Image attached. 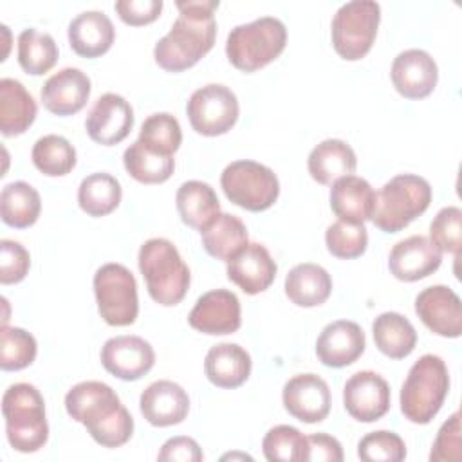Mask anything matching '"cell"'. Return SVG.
Wrapping results in <instances>:
<instances>
[{
  "label": "cell",
  "instance_id": "5b68a950",
  "mask_svg": "<svg viewBox=\"0 0 462 462\" xmlns=\"http://www.w3.org/2000/svg\"><path fill=\"white\" fill-rule=\"evenodd\" d=\"M449 390V374L442 357L424 354L419 357L401 388L402 415L415 424H428L440 411Z\"/></svg>",
  "mask_w": 462,
  "mask_h": 462
},
{
  "label": "cell",
  "instance_id": "cb8c5ba5",
  "mask_svg": "<svg viewBox=\"0 0 462 462\" xmlns=\"http://www.w3.org/2000/svg\"><path fill=\"white\" fill-rule=\"evenodd\" d=\"M114 38V23L103 11H83L69 23V43L83 58L105 54L112 47Z\"/></svg>",
  "mask_w": 462,
  "mask_h": 462
},
{
  "label": "cell",
  "instance_id": "7c38bea8",
  "mask_svg": "<svg viewBox=\"0 0 462 462\" xmlns=\"http://www.w3.org/2000/svg\"><path fill=\"white\" fill-rule=\"evenodd\" d=\"M343 404L352 419L375 422L390 410V386L372 370L356 372L345 383Z\"/></svg>",
  "mask_w": 462,
  "mask_h": 462
},
{
  "label": "cell",
  "instance_id": "6da1fadb",
  "mask_svg": "<svg viewBox=\"0 0 462 462\" xmlns=\"http://www.w3.org/2000/svg\"><path fill=\"white\" fill-rule=\"evenodd\" d=\"M175 5L179 18L153 49L155 63L168 72L193 67L211 51L217 36L213 11L218 7V0H179Z\"/></svg>",
  "mask_w": 462,
  "mask_h": 462
},
{
  "label": "cell",
  "instance_id": "8992f818",
  "mask_svg": "<svg viewBox=\"0 0 462 462\" xmlns=\"http://www.w3.org/2000/svg\"><path fill=\"white\" fill-rule=\"evenodd\" d=\"M431 202V186L424 177L401 173L375 193L370 220L384 233H399L422 215Z\"/></svg>",
  "mask_w": 462,
  "mask_h": 462
},
{
  "label": "cell",
  "instance_id": "ba28073f",
  "mask_svg": "<svg viewBox=\"0 0 462 462\" xmlns=\"http://www.w3.org/2000/svg\"><path fill=\"white\" fill-rule=\"evenodd\" d=\"M220 186L233 204L253 213L269 209L280 195L276 173L247 159L227 164L220 175Z\"/></svg>",
  "mask_w": 462,
  "mask_h": 462
},
{
  "label": "cell",
  "instance_id": "60d3db41",
  "mask_svg": "<svg viewBox=\"0 0 462 462\" xmlns=\"http://www.w3.org/2000/svg\"><path fill=\"white\" fill-rule=\"evenodd\" d=\"M325 244L332 256L350 260L361 256L366 251L368 233L363 224H348L337 220L327 227Z\"/></svg>",
  "mask_w": 462,
  "mask_h": 462
},
{
  "label": "cell",
  "instance_id": "3957f363",
  "mask_svg": "<svg viewBox=\"0 0 462 462\" xmlns=\"http://www.w3.org/2000/svg\"><path fill=\"white\" fill-rule=\"evenodd\" d=\"M5 435L13 449L34 453L49 439L45 402L40 390L29 383L11 384L2 397Z\"/></svg>",
  "mask_w": 462,
  "mask_h": 462
},
{
  "label": "cell",
  "instance_id": "ac0fdd59",
  "mask_svg": "<svg viewBox=\"0 0 462 462\" xmlns=\"http://www.w3.org/2000/svg\"><path fill=\"white\" fill-rule=\"evenodd\" d=\"M390 76L401 96L408 99H422L437 87L439 69L430 52L422 49H406L395 56Z\"/></svg>",
  "mask_w": 462,
  "mask_h": 462
},
{
  "label": "cell",
  "instance_id": "8fae6325",
  "mask_svg": "<svg viewBox=\"0 0 462 462\" xmlns=\"http://www.w3.org/2000/svg\"><path fill=\"white\" fill-rule=\"evenodd\" d=\"M186 112L197 134L208 137L222 135L229 132L238 119V99L229 87L209 83L191 94Z\"/></svg>",
  "mask_w": 462,
  "mask_h": 462
},
{
  "label": "cell",
  "instance_id": "603a6c76",
  "mask_svg": "<svg viewBox=\"0 0 462 462\" xmlns=\"http://www.w3.org/2000/svg\"><path fill=\"white\" fill-rule=\"evenodd\" d=\"M227 278L245 294H258L274 282L276 263L262 244H247L227 262Z\"/></svg>",
  "mask_w": 462,
  "mask_h": 462
},
{
  "label": "cell",
  "instance_id": "52a82bcc",
  "mask_svg": "<svg viewBox=\"0 0 462 462\" xmlns=\"http://www.w3.org/2000/svg\"><path fill=\"white\" fill-rule=\"evenodd\" d=\"M285 43V23L274 16H262L231 29L226 42V54L235 69L254 72L274 61L283 52Z\"/></svg>",
  "mask_w": 462,
  "mask_h": 462
},
{
  "label": "cell",
  "instance_id": "f546056e",
  "mask_svg": "<svg viewBox=\"0 0 462 462\" xmlns=\"http://www.w3.org/2000/svg\"><path fill=\"white\" fill-rule=\"evenodd\" d=\"M175 204L180 220L199 231L220 213V202L215 189L202 180L182 182L177 189Z\"/></svg>",
  "mask_w": 462,
  "mask_h": 462
},
{
  "label": "cell",
  "instance_id": "8d00e7d4",
  "mask_svg": "<svg viewBox=\"0 0 462 462\" xmlns=\"http://www.w3.org/2000/svg\"><path fill=\"white\" fill-rule=\"evenodd\" d=\"M34 166L49 177H61L76 166V150L69 139L49 134L40 137L31 152Z\"/></svg>",
  "mask_w": 462,
  "mask_h": 462
},
{
  "label": "cell",
  "instance_id": "b9f144b4",
  "mask_svg": "<svg viewBox=\"0 0 462 462\" xmlns=\"http://www.w3.org/2000/svg\"><path fill=\"white\" fill-rule=\"evenodd\" d=\"M357 457L365 462H401L406 458V446L397 433L379 430L359 440Z\"/></svg>",
  "mask_w": 462,
  "mask_h": 462
},
{
  "label": "cell",
  "instance_id": "e0dca14e",
  "mask_svg": "<svg viewBox=\"0 0 462 462\" xmlns=\"http://www.w3.org/2000/svg\"><path fill=\"white\" fill-rule=\"evenodd\" d=\"M134 126V110L130 103L114 92L103 94L90 108L85 128L88 137L103 146L121 143Z\"/></svg>",
  "mask_w": 462,
  "mask_h": 462
},
{
  "label": "cell",
  "instance_id": "74e56055",
  "mask_svg": "<svg viewBox=\"0 0 462 462\" xmlns=\"http://www.w3.org/2000/svg\"><path fill=\"white\" fill-rule=\"evenodd\" d=\"M139 141L162 155H173L182 143V130L175 116L168 112L152 114L146 117L139 130Z\"/></svg>",
  "mask_w": 462,
  "mask_h": 462
},
{
  "label": "cell",
  "instance_id": "2e32d148",
  "mask_svg": "<svg viewBox=\"0 0 462 462\" xmlns=\"http://www.w3.org/2000/svg\"><path fill=\"white\" fill-rule=\"evenodd\" d=\"M188 323L191 328L209 334L224 336L240 328V301L235 292L227 289H215L202 294L193 305Z\"/></svg>",
  "mask_w": 462,
  "mask_h": 462
},
{
  "label": "cell",
  "instance_id": "4fadbf2b",
  "mask_svg": "<svg viewBox=\"0 0 462 462\" xmlns=\"http://www.w3.org/2000/svg\"><path fill=\"white\" fill-rule=\"evenodd\" d=\"M415 312L437 336L458 337L462 334V303L448 285H431L415 298Z\"/></svg>",
  "mask_w": 462,
  "mask_h": 462
},
{
  "label": "cell",
  "instance_id": "ab89813d",
  "mask_svg": "<svg viewBox=\"0 0 462 462\" xmlns=\"http://www.w3.org/2000/svg\"><path fill=\"white\" fill-rule=\"evenodd\" d=\"M38 352L32 334L18 327L2 325L0 330V368L5 372L27 368Z\"/></svg>",
  "mask_w": 462,
  "mask_h": 462
},
{
  "label": "cell",
  "instance_id": "d6986e66",
  "mask_svg": "<svg viewBox=\"0 0 462 462\" xmlns=\"http://www.w3.org/2000/svg\"><path fill=\"white\" fill-rule=\"evenodd\" d=\"M442 262V251L424 235L397 242L388 256L390 273L401 282H417L433 274Z\"/></svg>",
  "mask_w": 462,
  "mask_h": 462
},
{
  "label": "cell",
  "instance_id": "4dcf8cb0",
  "mask_svg": "<svg viewBox=\"0 0 462 462\" xmlns=\"http://www.w3.org/2000/svg\"><path fill=\"white\" fill-rule=\"evenodd\" d=\"M200 236L206 253L222 262H229L249 244L245 224L229 213H218L200 231Z\"/></svg>",
  "mask_w": 462,
  "mask_h": 462
},
{
  "label": "cell",
  "instance_id": "f6af8a7d",
  "mask_svg": "<svg viewBox=\"0 0 462 462\" xmlns=\"http://www.w3.org/2000/svg\"><path fill=\"white\" fill-rule=\"evenodd\" d=\"M430 460L431 462L460 460V413L458 411H455L440 426L430 453Z\"/></svg>",
  "mask_w": 462,
  "mask_h": 462
},
{
  "label": "cell",
  "instance_id": "44dd1931",
  "mask_svg": "<svg viewBox=\"0 0 462 462\" xmlns=\"http://www.w3.org/2000/svg\"><path fill=\"white\" fill-rule=\"evenodd\" d=\"M90 88V78L83 70L65 67L43 83L42 101L56 116H72L87 105Z\"/></svg>",
  "mask_w": 462,
  "mask_h": 462
},
{
  "label": "cell",
  "instance_id": "ffe728a7",
  "mask_svg": "<svg viewBox=\"0 0 462 462\" xmlns=\"http://www.w3.org/2000/svg\"><path fill=\"white\" fill-rule=\"evenodd\" d=\"M366 339L356 321L337 319L328 323L316 341V356L325 366L343 368L352 365L365 352Z\"/></svg>",
  "mask_w": 462,
  "mask_h": 462
},
{
  "label": "cell",
  "instance_id": "f1b7e54d",
  "mask_svg": "<svg viewBox=\"0 0 462 462\" xmlns=\"http://www.w3.org/2000/svg\"><path fill=\"white\" fill-rule=\"evenodd\" d=\"M330 292L332 278L318 263H298L285 276V294L298 307H318Z\"/></svg>",
  "mask_w": 462,
  "mask_h": 462
},
{
  "label": "cell",
  "instance_id": "681fc988",
  "mask_svg": "<svg viewBox=\"0 0 462 462\" xmlns=\"http://www.w3.org/2000/svg\"><path fill=\"white\" fill-rule=\"evenodd\" d=\"M235 457H238V458H249V460H251V457H249V455H238V453H233V455H224V457H222V460H226V458H235Z\"/></svg>",
  "mask_w": 462,
  "mask_h": 462
},
{
  "label": "cell",
  "instance_id": "e575fe53",
  "mask_svg": "<svg viewBox=\"0 0 462 462\" xmlns=\"http://www.w3.org/2000/svg\"><path fill=\"white\" fill-rule=\"evenodd\" d=\"M125 170L143 184H161L168 180L175 170L173 155H162L146 148L139 139L123 153Z\"/></svg>",
  "mask_w": 462,
  "mask_h": 462
},
{
  "label": "cell",
  "instance_id": "d6a6232c",
  "mask_svg": "<svg viewBox=\"0 0 462 462\" xmlns=\"http://www.w3.org/2000/svg\"><path fill=\"white\" fill-rule=\"evenodd\" d=\"M42 211L40 193L23 180L9 182L0 193V215L2 220L16 229L32 226Z\"/></svg>",
  "mask_w": 462,
  "mask_h": 462
},
{
  "label": "cell",
  "instance_id": "d4e9b609",
  "mask_svg": "<svg viewBox=\"0 0 462 462\" xmlns=\"http://www.w3.org/2000/svg\"><path fill=\"white\" fill-rule=\"evenodd\" d=\"M375 193L368 180L357 175H345L332 182L330 208L334 215L348 224H363L372 217Z\"/></svg>",
  "mask_w": 462,
  "mask_h": 462
},
{
  "label": "cell",
  "instance_id": "f35d334b",
  "mask_svg": "<svg viewBox=\"0 0 462 462\" xmlns=\"http://www.w3.org/2000/svg\"><path fill=\"white\" fill-rule=\"evenodd\" d=\"M262 449L269 462H305L307 437L294 426L278 424L265 433Z\"/></svg>",
  "mask_w": 462,
  "mask_h": 462
},
{
  "label": "cell",
  "instance_id": "7dc6e473",
  "mask_svg": "<svg viewBox=\"0 0 462 462\" xmlns=\"http://www.w3.org/2000/svg\"><path fill=\"white\" fill-rule=\"evenodd\" d=\"M341 462L343 448L336 437L327 433H312L307 437V453L305 462Z\"/></svg>",
  "mask_w": 462,
  "mask_h": 462
},
{
  "label": "cell",
  "instance_id": "bcb514c9",
  "mask_svg": "<svg viewBox=\"0 0 462 462\" xmlns=\"http://www.w3.org/2000/svg\"><path fill=\"white\" fill-rule=\"evenodd\" d=\"M114 7L125 23L146 25L159 18L162 11V0H119Z\"/></svg>",
  "mask_w": 462,
  "mask_h": 462
},
{
  "label": "cell",
  "instance_id": "7402d4cb",
  "mask_svg": "<svg viewBox=\"0 0 462 462\" xmlns=\"http://www.w3.org/2000/svg\"><path fill=\"white\" fill-rule=\"evenodd\" d=\"M139 408L152 426L166 428L186 419L189 411V397L180 384L161 379L152 383L141 393Z\"/></svg>",
  "mask_w": 462,
  "mask_h": 462
},
{
  "label": "cell",
  "instance_id": "4316f807",
  "mask_svg": "<svg viewBox=\"0 0 462 462\" xmlns=\"http://www.w3.org/2000/svg\"><path fill=\"white\" fill-rule=\"evenodd\" d=\"M357 159L352 146L341 139H325L312 148L307 159L310 177L319 184H332L356 171Z\"/></svg>",
  "mask_w": 462,
  "mask_h": 462
},
{
  "label": "cell",
  "instance_id": "484cf974",
  "mask_svg": "<svg viewBox=\"0 0 462 462\" xmlns=\"http://www.w3.org/2000/svg\"><path fill=\"white\" fill-rule=\"evenodd\" d=\"M204 372L218 388H238L251 374V356L236 343H218L208 350Z\"/></svg>",
  "mask_w": 462,
  "mask_h": 462
},
{
  "label": "cell",
  "instance_id": "7a4b0ae2",
  "mask_svg": "<svg viewBox=\"0 0 462 462\" xmlns=\"http://www.w3.org/2000/svg\"><path fill=\"white\" fill-rule=\"evenodd\" d=\"M65 410L105 448H119L134 433L130 411L121 404L117 393L101 381L74 384L65 395Z\"/></svg>",
  "mask_w": 462,
  "mask_h": 462
},
{
  "label": "cell",
  "instance_id": "9a60e30c",
  "mask_svg": "<svg viewBox=\"0 0 462 462\" xmlns=\"http://www.w3.org/2000/svg\"><path fill=\"white\" fill-rule=\"evenodd\" d=\"M285 410L298 420L314 424L327 419L330 411V388L316 374H298L283 384Z\"/></svg>",
  "mask_w": 462,
  "mask_h": 462
},
{
  "label": "cell",
  "instance_id": "9c48e42d",
  "mask_svg": "<svg viewBox=\"0 0 462 462\" xmlns=\"http://www.w3.org/2000/svg\"><path fill=\"white\" fill-rule=\"evenodd\" d=\"M381 22V7L374 0L343 4L332 18V45L348 61L361 60L372 49Z\"/></svg>",
  "mask_w": 462,
  "mask_h": 462
},
{
  "label": "cell",
  "instance_id": "d590c367",
  "mask_svg": "<svg viewBox=\"0 0 462 462\" xmlns=\"http://www.w3.org/2000/svg\"><path fill=\"white\" fill-rule=\"evenodd\" d=\"M58 60V45L49 32H40L34 27L23 29L18 36V63L32 76L49 72Z\"/></svg>",
  "mask_w": 462,
  "mask_h": 462
},
{
  "label": "cell",
  "instance_id": "5bb4252c",
  "mask_svg": "<svg viewBox=\"0 0 462 462\" xmlns=\"http://www.w3.org/2000/svg\"><path fill=\"white\" fill-rule=\"evenodd\" d=\"M155 363L152 345L139 336H116L101 348V365L114 377L137 381L146 375Z\"/></svg>",
  "mask_w": 462,
  "mask_h": 462
},
{
  "label": "cell",
  "instance_id": "1f68e13d",
  "mask_svg": "<svg viewBox=\"0 0 462 462\" xmlns=\"http://www.w3.org/2000/svg\"><path fill=\"white\" fill-rule=\"evenodd\" d=\"M375 346L392 359H404L417 345V332L399 312H383L372 323Z\"/></svg>",
  "mask_w": 462,
  "mask_h": 462
},
{
  "label": "cell",
  "instance_id": "ee69618b",
  "mask_svg": "<svg viewBox=\"0 0 462 462\" xmlns=\"http://www.w3.org/2000/svg\"><path fill=\"white\" fill-rule=\"evenodd\" d=\"M31 267L29 251L14 240L0 242V282L4 285L22 282Z\"/></svg>",
  "mask_w": 462,
  "mask_h": 462
},
{
  "label": "cell",
  "instance_id": "7bdbcfd3",
  "mask_svg": "<svg viewBox=\"0 0 462 462\" xmlns=\"http://www.w3.org/2000/svg\"><path fill=\"white\" fill-rule=\"evenodd\" d=\"M430 240L442 251L458 256L462 245V209L442 208L430 224Z\"/></svg>",
  "mask_w": 462,
  "mask_h": 462
},
{
  "label": "cell",
  "instance_id": "30bf717a",
  "mask_svg": "<svg viewBox=\"0 0 462 462\" xmlns=\"http://www.w3.org/2000/svg\"><path fill=\"white\" fill-rule=\"evenodd\" d=\"M94 294L101 318L112 327L132 325L139 314L137 283L121 263H105L94 274Z\"/></svg>",
  "mask_w": 462,
  "mask_h": 462
},
{
  "label": "cell",
  "instance_id": "277c9868",
  "mask_svg": "<svg viewBox=\"0 0 462 462\" xmlns=\"http://www.w3.org/2000/svg\"><path fill=\"white\" fill-rule=\"evenodd\" d=\"M137 262L153 301L164 307L182 301L189 289V269L170 240H146L139 249Z\"/></svg>",
  "mask_w": 462,
  "mask_h": 462
},
{
  "label": "cell",
  "instance_id": "c3c4849f",
  "mask_svg": "<svg viewBox=\"0 0 462 462\" xmlns=\"http://www.w3.org/2000/svg\"><path fill=\"white\" fill-rule=\"evenodd\" d=\"M157 458L162 462H200L204 458V453L197 440H193L191 437H171L161 446Z\"/></svg>",
  "mask_w": 462,
  "mask_h": 462
},
{
  "label": "cell",
  "instance_id": "836d02e7",
  "mask_svg": "<svg viewBox=\"0 0 462 462\" xmlns=\"http://www.w3.org/2000/svg\"><path fill=\"white\" fill-rule=\"evenodd\" d=\"M121 184L110 173H90L78 188V204L90 217H105L121 202Z\"/></svg>",
  "mask_w": 462,
  "mask_h": 462
},
{
  "label": "cell",
  "instance_id": "83f0119b",
  "mask_svg": "<svg viewBox=\"0 0 462 462\" xmlns=\"http://www.w3.org/2000/svg\"><path fill=\"white\" fill-rule=\"evenodd\" d=\"M36 117V101L27 88L13 78L0 79V132L5 137L23 134Z\"/></svg>",
  "mask_w": 462,
  "mask_h": 462
}]
</instances>
